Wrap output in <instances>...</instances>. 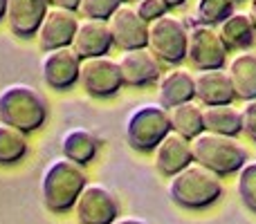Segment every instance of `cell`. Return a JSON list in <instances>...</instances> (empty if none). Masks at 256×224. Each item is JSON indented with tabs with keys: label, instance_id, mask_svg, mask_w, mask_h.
Returning a JSON list of instances; mask_svg holds the SVG:
<instances>
[{
	"label": "cell",
	"instance_id": "obj_8",
	"mask_svg": "<svg viewBox=\"0 0 256 224\" xmlns=\"http://www.w3.org/2000/svg\"><path fill=\"white\" fill-rule=\"evenodd\" d=\"M230 49L225 47L218 29L212 25H196L189 29V45H186V61L196 70H222L227 63Z\"/></svg>",
	"mask_w": 256,
	"mask_h": 224
},
{
	"label": "cell",
	"instance_id": "obj_15",
	"mask_svg": "<svg viewBox=\"0 0 256 224\" xmlns=\"http://www.w3.org/2000/svg\"><path fill=\"white\" fill-rule=\"evenodd\" d=\"M153 155H155V168H158V173L164 177L178 175L180 171H184L186 166L194 164L191 141L173 130L160 141L158 148L153 150Z\"/></svg>",
	"mask_w": 256,
	"mask_h": 224
},
{
	"label": "cell",
	"instance_id": "obj_21",
	"mask_svg": "<svg viewBox=\"0 0 256 224\" xmlns=\"http://www.w3.org/2000/svg\"><path fill=\"white\" fill-rule=\"evenodd\" d=\"M218 34L227 49H248L256 38V27L252 25L250 13L234 11L218 25Z\"/></svg>",
	"mask_w": 256,
	"mask_h": 224
},
{
	"label": "cell",
	"instance_id": "obj_4",
	"mask_svg": "<svg viewBox=\"0 0 256 224\" xmlns=\"http://www.w3.org/2000/svg\"><path fill=\"white\" fill-rule=\"evenodd\" d=\"M191 150H194V162L218 177L238 173L248 164V150L236 141V137L204 130L202 135L191 139Z\"/></svg>",
	"mask_w": 256,
	"mask_h": 224
},
{
	"label": "cell",
	"instance_id": "obj_19",
	"mask_svg": "<svg viewBox=\"0 0 256 224\" xmlns=\"http://www.w3.org/2000/svg\"><path fill=\"white\" fill-rule=\"evenodd\" d=\"M234 85V94L240 101H252L256 99V52L236 54L230 63V70H227Z\"/></svg>",
	"mask_w": 256,
	"mask_h": 224
},
{
	"label": "cell",
	"instance_id": "obj_12",
	"mask_svg": "<svg viewBox=\"0 0 256 224\" xmlns=\"http://www.w3.org/2000/svg\"><path fill=\"white\" fill-rule=\"evenodd\" d=\"M76 22V9L58 7V4H50L45 11L43 20H40L38 29H36V43L43 49H54V47H66L72 43Z\"/></svg>",
	"mask_w": 256,
	"mask_h": 224
},
{
	"label": "cell",
	"instance_id": "obj_22",
	"mask_svg": "<svg viewBox=\"0 0 256 224\" xmlns=\"http://www.w3.org/2000/svg\"><path fill=\"white\" fill-rule=\"evenodd\" d=\"M202 119H204V130L207 132H216V135H227V137H238L240 132H243V117H240V110L232 108V103L204 106Z\"/></svg>",
	"mask_w": 256,
	"mask_h": 224
},
{
	"label": "cell",
	"instance_id": "obj_9",
	"mask_svg": "<svg viewBox=\"0 0 256 224\" xmlns=\"http://www.w3.org/2000/svg\"><path fill=\"white\" fill-rule=\"evenodd\" d=\"M79 67H81V56L70 45L45 49L43 58H40L43 83L48 88L56 90V92L70 90L74 83H79Z\"/></svg>",
	"mask_w": 256,
	"mask_h": 224
},
{
	"label": "cell",
	"instance_id": "obj_13",
	"mask_svg": "<svg viewBox=\"0 0 256 224\" xmlns=\"http://www.w3.org/2000/svg\"><path fill=\"white\" fill-rule=\"evenodd\" d=\"M117 63H120L124 85L130 88H146L150 83H158L162 76V61L148 47L124 49Z\"/></svg>",
	"mask_w": 256,
	"mask_h": 224
},
{
	"label": "cell",
	"instance_id": "obj_2",
	"mask_svg": "<svg viewBox=\"0 0 256 224\" xmlns=\"http://www.w3.org/2000/svg\"><path fill=\"white\" fill-rule=\"evenodd\" d=\"M0 121L27 135L48 121V99L30 83H7L0 88Z\"/></svg>",
	"mask_w": 256,
	"mask_h": 224
},
{
	"label": "cell",
	"instance_id": "obj_25",
	"mask_svg": "<svg viewBox=\"0 0 256 224\" xmlns=\"http://www.w3.org/2000/svg\"><path fill=\"white\" fill-rule=\"evenodd\" d=\"M234 2L236 0H198V20L202 25H220L225 18H230L234 13Z\"/></svg>",
	"mask_w": 256,
	"mask_h": 224
},
{
	"label": "cell",
	"instance_id": "obj_18",
	"mask_svg": "<svg viewBox=\"0 0 256 224\" xmlns=\"http://www.w3.org/2000/svg\"><path fill=\"white\" fill-rule=\"evenodd\" d=\"M158 97L164 108H173L196 99V76L182 67H173L158 81Z\"/></svg>",
	"mask_w": 256,
	"mask_h": 224
},
{
	"label": "cell",
	"instance_id": "obj_28",
	"mask_svg": "<svg viewBox=\"0 0 256 224\" xmlns=\"http://www.w3.org/2000/svg\"><path fill=\"white\" fill-rule=\"evenodd\" d=\"M135 9L146 22L155 20V18H162L168 13V4L164 0H137Z\"/></svg>",
	"mask_w": 256,
	"mask_h": 224
},
{
	"label": "cell",
	"instance_id": "obj_5",
	"mask_svg": "<svg viewBox=\"0 0 256 224\" xmlns=\"http://www.w3.org/2000/svg\"><path fill=\"white\" fill-rule=\"evenodd\" d=\"M171 132L168 110L162 103H142L128 114L124 137L126 144L137 153H153L158 144Z\"/></svg>",
	"mask_w": 256,
	"mask_h": 224
},
{
	"label": "cell",
	"instance_id": "obj_29",
	"mask_svg": "<svg viewBox=\"0 0 256 224\" xmlns=\"http://www.w3.org/2000/svg\"><path fill=\"white\" fill-rule=\"evenodd\" d=\"M243 117V132L248 135V139L256 144V99L252 101H245V108L240 110Z\"/></svg>",
	"mask_w": 256,
	"mask_h": 224
},
{
	"label": "cell",
	"instance_id": "obj_11",
	"mask_svg": "<svg viewBox=\"0 0 256 224\" xmlns=\"http://www.w3.org/2000/svg\"><path fill=\"white\" fill-rule=\"evenodd\" d=\"M108 29L112 36V45L124 49L146 47L148 43V22L137 13V9L128 2H122L108 18Z\"/></svg>",
	"mask_w": 256,
	"mask_h": 224
},
{
	"label": "cell",
	"instance_id": "obj_17",
	"mask_svg": "<svg viewBox=\"0 0 256 224\" xmlns=\"http://www.w3.org/2000/svg\"><path fill=\"white\" fill-rule=\"evenodd\" d=\"M196 99L202 106H222L236 99L227 70H200L196 74Z\"/></svg>",
	"mask_w": 256,
	"mask_h": 224
},
{
	"label": "cell",
	"instance_id": "obj_31",
	"mask_svg": "<svg viewBox=\"0 0 256 224\" xmlns=\"http://www.w3.org/2000/svg\"><path fill=\"white\" fill-rule=\"evenodd\" d=\"M112 224H148V222H144V220H137V218H122V220H120V218H117V220L112 222Z\"/></svg>",
	"mask_w": 256,
	"mask_h": 224
},
{
	"label": "cell",
	"instance_id": "obj_10",
	"mask_svg": "<svg viewBox=\"0 0 256 224\" xmlns=\"http://www.w3.org/2000/svg\"><path fill=\"white\" fill-rule=\"evenodd\" d=\"M74 216L79 224H112L120 216V202L106 186L86 184L76 198Z\"/></svg>",
	"mask_w": 256,
	"mask_h": 224
},
{
	"label": "cell",
	"instance_id": "obj_23",
	"mask_svg": "<svg viewBox=\"0 0 256 224\" xmlns=\"http://www.w3.org/2000/svg\"><path fill=\"white\" fill-rule=\"evenodd\" d=\"M168 110V123L171 130L182 135L184 139H196L198 135L204 132V119H202V108L194 101L180 103V106L166 108Z\"/></svg>",
	"mask_w": 256,
	"mask_h": 224
},
{
	"label": "cell",
	"instance_id": "obj_32",
	"mask_svg": "<svg viewBox=\"0 0 256 224\" xmlns=\"http://www.w3.org/2000/svg\"><path fill=\"white\" fill-rule=\"evenodd\" d=\"M250 18H252V25L256 27V0H250Z\"/></svg>",
	"mask_w": 256,
	"mask_h": 224
},
{
	"label": "cell",
	"instance_id": "obj_16",
	"mask_svg": "<svg viewBox=\"0 0 256 224\" xmlns=\"http://www.w3.org/2000/svg\"><path fill=\"white\" fill-rule=\"evenodd\" d=\"M50 7V0H7V27L18 38L36 36L40 20Z\"/></svg>",
	"mask_w": 256,
	"mask_h": 224
},
{
	"label": "cell",
	"instance_id": "obj_20",
	"mask_svg": "<svg viewBox=\"0 0 256 224\" xmlns=\"http://www.w3.org/2000/svg\"><path fill=\"white\" fill-rule=\"evenodd\" d=\"M61 153H63V157L86 166V164H90L97 157L99 139L88 128H70L61 137Z\"/></svg>",
	"mask_w": 256,
	"mask_h": 224
},
{
	"label": "cell",
	"instance_id": "obj_1",
	"mask_svg": "<svg viewBox=\"0 0 256 224\" xmlns=\"http://www.w3.org/2000/svg\"><path fill=\"white\" fill-rule=\"evenodd\" d=\"M86 184H88V175L81 164L68 157L52 159L40 180V195H43L45 209L52 213L72 211Z\"/></svg>",
	"mask_w": 256,
	"mask_h": 224
},
{
	"label": "cell",
	"instance_id": "obj_24",
	"mask_svg": "<svg viewBox=\"0 0 256 224\" xmlns=\"http://www.w3.org/2000/svg\"><path fill=\"white\" fill-rule=\"evenodd\" d=\"M27 155V137L22 130L0 121V166H12Z\"/></svg>",
	"mask_w": 256,
	"mask_h": 224
},
{
	"label": "cell",
	"instance_id": "obj_33",
	"mask_svg": "<svg viewBox=\"0 0 256 224\" xmlns=\"http://www.w3.org/2000/svg\"><path fill=\"white\" fill-rule=\"evenodd\" d=\"M164 2L168 4V9H173V7H182V4H184L186 0H164Z\"/></svg>",
	"mask_w": 256,
	"mask_h": 224
},
{
	"label": "cell",
	"instance_id": "obj_3",
	"mask_svg": "<svg viewBox=\"0 0 256 224\" xmlns=\"http://www.w3.org/2000/svg\"><path fill=\"white\" fill-rule=\"evenodd\" d=\"M168 198L186 211H204L222 198V184L212 171L200 164H191L171 177Z\"/></svg>",
	"mask_w": 256,
	"mask_h": 224
},
{
	"label": "cell",
	"instance_id": "obj_34",
	"mask_svg": "<svg viewBox=\"0 0 256 224\" xmlns=\"http://www.w3.org/2000/svg\"><path fill=\"white\" fill-rule=\"evenodd\" d=\"M7 16V0H0V20H4Z\"/></svg>",
	"mask_w": 256,
	"mask_h": 224
},
{
	"label": "cell",
	"instance_id": "obj_14",
	"mask_svg": "<svg viewBox=\"0 0 256 224\" xmlns=\"http://www.w3.org/2000/svg\"><path fill=\"white\" fill-rule=\"evenodd\" d=\"M70 47L81 58L108 54L112 47V36L110 29H108V22L99 20V18H79Z\"/></svg>",
	"mask_w": 256,
	"mask_h": 224
},
{
	"label": "cell",
	"instance_id": "obj_26",
	"mask_svg": "<svg viewBox=\"0 0 256 224\" xmlns=\"http://www.w3.org/2000/svg\"><path fill=\"white\" fill-rule=\"evenodd\" d=\"M238 198L243 207L256 216V162L245 164L238 171Z\"/></svg>",
	"mask_w": 256,
	"mask_h": 224
},
{
	"label": "cell",
	"instance_id": "obj_30",
	"mask_svg": "<svg viewBox=\"0 0 256 224\" xmlns=\"http://www.w3.org/2000/svg\"><path fill=\"white\" fill-rule=\"evenodd\" d=\"M50 4H58V7L76 9V7H79V0H50Z\"/></svg>",
	"mask_w": 256,
	"mask_h": 224
},
{
	"label": "cell",
	"instance_id": "obj_7",
	"mask_svg": "<svg viewBox=\"0 0 256 224\" xmlns=\"http://www.w3.org/2000/svg\"><path fill=\"white\" fill-rule=\"evenodd\" d=\"M79 85L86 90V94H90L94 99L115 97L122 90V85H124L120 63L115 58H110L108 54L81 58Z\"/></svg>",
	"mask_w": 256,
	"mask_h": 224
},
{
	"label": "cell",
	"instance_id": "obj_6",
	"mask_svg": "<svg viewBox=\"0 0 256 224\" xmlns=\"http://www.w3.org/2000/svg\"><path fill=\"white\" fill-rule=\"evenodd\" d=\"M189 29L176 16H162L148 22V43L146 47L166 65H180L186 58Z\"/></svg>",
	"mask_w": 256,
	"mask_h": 224
},
{
	"label": "cell",
	"instance_id": "obj_27",
	"mask_svg": "<svg viewBox=\"0 0 256 224\" xmlns=\"http://www.w3.org/2000/svg\"><path fill=\"white\" fill-rule=\"evenodd\" d=\"M124 0H79L76 11L81 18H99V20H108Z\"/></svg>",
	"mask_w": 256,
	"mask_h": 224
},
{
	"label": "cell",
	"instance_id": "obj_35",
	"mask_svg": "<svg viewBox=\"0 0 256 224\" xmlns=\"http://www.w3.org/2000/svg\"><path fill=\"white\" fill-rule=\"evenodd\" d=\"M126 2H137V0H126Z\"/></svg>",
	"mask_w": 256,
	"mask_h": 224
}]
</instances>
